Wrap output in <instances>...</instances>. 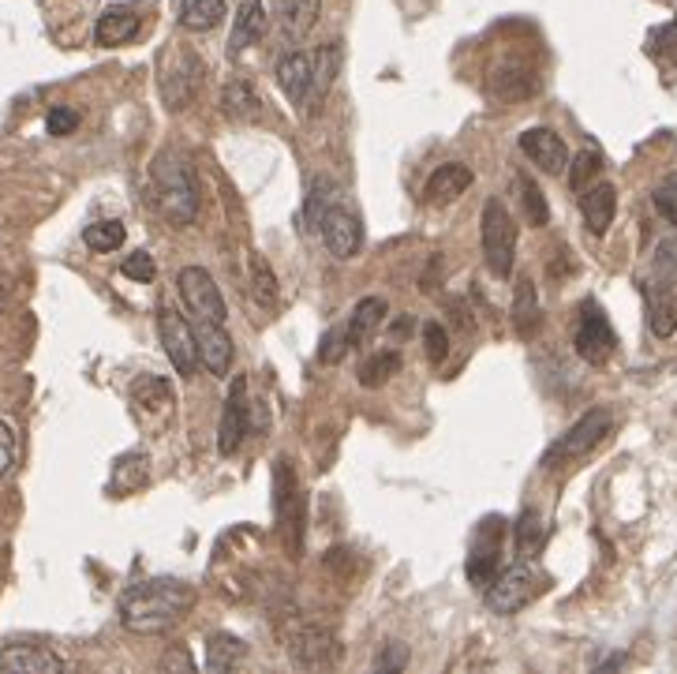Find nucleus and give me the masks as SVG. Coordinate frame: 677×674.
I'll use <instances>...</instances> for the list:
<instances>
[{"instance_id": "obj_1", "label": "nucleus", "mask_w": 677, "mask_h": 674, "mask_svg": "<svg viewBox=\"0 0 677 674\" xmlns=\"http://www.w3.org/2000/svg\"><path fill=\"white\" fill-rule=\"evenodd\" d=\"M191 604H195L191 585H183L177 577H153L120 592L117 615L125 630L139 633V637H153V633H166L177 626Z\"/></svg>"}, {"instance_id": "obj_2", "label": "nucleus", "mask_w": 677, "mask_h": 674, "mask_svg": "<svg viewBox=\"0 0 677 674\" xmlns=\"http://www.w3.org/2000/svg\"><path fill=\"white\" fill-rule=\"evenodd\" d=\"M150 191H153V207L172 225H191L195 214H199V191H195L191 172L177 155H169V150H161V155L153 158Z\"/></svg>"}, {"instance_id": "obj_3", "label": "nucleus", "mask_w": 677, "mask_h": 674, "mask_svg": "<svg viewBox=\"0 0 677 674\" xmlns=\"http://www.w3.org/2000/svg\"><path fill=\"white\" fill-rule=\"evenodd\" d=\"M542 585H547V577L531 566V558H517L512 566L498 569V574L487 581L484 599L490 615H517L520 607H528L531 599L539 596Z\"/></svg>"}, {"instance_id": "obj_4", "label": "nucleus", "mask_w": 677, "mask_h": 674, "mask_svg": "<svg viewBox=\"0 0 677 674\" xmlns=\"http://www.w3.org/2000/svg\"><path fill=\"white\" fill-rule=\"evenodd\" d=\"M610 427H614V413H610V408H603V405L588 408V413H584L566 435L554 438L550 449L542 454V468H561V465H569V462H580L584 454H591V449L610 435Z\"/></svg>"}, {"instance_id": "obj_5", "label": "nucleus", "mask_w": 677, "mask_h": 674, "mask_svg": "<svg viewBox=\"0 0 677 674\" xmlns=\"http://www.w3.org/2000/svg\"><path fill=\"white\" fill-rule=\"evenodd\" d=\"M479 240H484V262L495 278L506 281L517 262V221L506 210L501 199H487L484 225H479Z\"/></svg>"}, {"instance_id": "obj_6", "label": "nucleus", "mask_w": 677, "mask_h": 674, "mask_svg": "<svg viewBox=\"0 0 677 674\" xmlns=\"http://www.w3.org/2000/svg\"><path fill=\"white\" fill-rule=\"evenodd\" d=\"M573 349L584 364L603 367L618 349V334H614L610 319L603 315V308L595 300L580 304V323H577V337H573Z\"/></svg>"}, {"instance_id": "obj_7", "label": "nucleus", "mask_w": 677, "mask_h": 674, "mask_svg": "<svg viewBox=\"0 0 677 674\" xmlns=\"http://www.w3.org/2000/svg\"><path fill=\"white\" fill-rule=\"evenodd\" d=\"M158 337H161V349L177 367V375L183 379H191L195 371H199V345H195V330L191 323L183 319L177 308H169V304H161L158 308Z\"/></svg>"}, {"instance_id": "obj_8", "label": "nucleus", "mask_w": 677, "mask_h": 674, "mask_svg": "<svg viewBox=\"0 0 677 674\" xmlns=\"http://www.w3.org/2000/svg\"><path fill=\"white\" fill-rule=\"evenodd\" d=\"M177 289L188 304L191 319H207V323H225L229 319V308H225L221 285L213 281V274L207 267H183L177 278Z\"/></svg>"}, {"instance_id": "obj_9", "label": "nucleus", "mask_w": 677, "mask_h": 674, "mask_svg": "<svg viewBox=\"0 0 677 674\" xmlns=\"http://www.w3.org/2000/svg\"><path fill=\"white\" fill-rule=\"evenodd\" d=\"M345 656L341 641L326 626H303L289 637V660L300 671H330Z\"/></svg>"}, {"instance_id": "obj_10", "label": "nucleus", "mask_w": 677, "mask_h": 674, "mask_svg": "<svg viewBox=\"0 0 677 674\" xmlns=\"http://www.w3.org/2000/svg\"><path fill=\"white\" fill-rule=\"evenodd\" d=\"M199 83H202V60L195 57V49L172 46L169 65L161 68V79H158L166 106H169L172 112H180L195 95H199Z\"/></svg>"}, {"instance_id": "obj_11", "label": "nucleus", "mask_w": 677, "mask_h": 674, "mask_svg": "<svg viewBox=\"0 0 677 674\" xmlns=\"http://www.w3.org/2000/svg\"><path fill=\"white\" fill-rule=\"evenodd\" d=\"M318 237H322L326 251H330L337 262H348V259H356L364 248V225L348 207L333 202V207L326 210L322 225H318Z\"/></svg>"}, {"instance_id": "obj_12", "label": "nucleus", "mask_w": 677, "mask_h": 674, "mask_svg": "<svg viewBox=\"0 0 677 674\" xmlns=\"http://www.w3.org/2000/svg\"><path fill=\"white\" fill-rule=\"evenodd\" d=\"M251 432V413H248V379L236 375L232 379V390L225 397V408H221V427H218V454L221 457H232L240 449L243 435Z\"/></svg>"}, {"instance_id": "obj_13", "label": "nucleus", "mask_w": 677, "mask_h": 674, "mask_svg": "<svg viewBox=\"0 0 677 674\" xmlns=\"http://www.w3.org/2000/svg\"><path fill=\"white\" fill-rule=\"evenodd\" d=\"M277 517L281 525L289 528V544H292V555L303 551V498L296 492V476H292V465L289 462H277Z\"/></svg>"}, {"instance_id": "obj_14", "label": "nucleus", "mask_w": 677, "mask_h": 674, "mask_svg": "<svg viewBox=\"0 0 677 674\" xmlns=\"http://www.w3.org/2000/svg\"><path fill=\"white\" fill-rule=\"evenodd\" d=\"M520 150L528 155L531 166H539L547 177H561L569 169V147L561 142V136H554L550 128H528L520 131Z\"/></svg>"}, {"instance_id": "obj_15", "label": "nucleus", "mask_w": 677, "mask_h": 674, "mask_svg": "<svg viewBox=\"0 0 677 674\" xmlns=\"http://www.w3.org/2000/svg\"><path fill=\"white\" fill-rule=\"evenodd\" d=\"M191 330H195V345H199V364L221 379L232 367V337L225 330V323L191 319Z\"/></svg>"}, {"instance_id": "obj_16", "label": "nucleus", "mask_w": 677, "mask_h": 674, "mask_svg": "<svg viewBox=\"0 0 677 674\" xmlns=\"http://www.w3.org/2000/svg\"><path fill=\"white\" fill-rule=\"evenodd\" d=\"M498 558H501V517H490L479 525L476 544H471L468 577L476 581L479 588H487V581L498 574Z\"/></svg>"}, {"instance_id": "obj_17", "label": "nucleus", "mask_w": 677, "mask_h": 674, "mask_svg": "<svg viewBox=\"0 0 677 674\" xmlns=\"http://www.w3.org/2000/svg\"><path fill=\"white\" fill-rule=\"evenodd\" d=\"M311 65H315V53H303V49H292L277 60V87L285 90V98L292 101L296 109L307 112V95H311Z\"/></svg>"}, {"instance_id": "obj_18", "label": "nucleus", "mask_w": 677, "mask_h": 674, "mask_svg": "<svg viewBox=\"0 0 677 674\" xmlns=\"http://www.w3.org/2000/svg\"><path fill=\"white\" fill-rule=\"evenodd\" d=\"M0 674H64V660L42 645H4Z\"/></svg>"}, {"instance_id": "obj_19", "label": "nucleus", "mask_w": 677, "mask_h": 674, "mask_svg": "<svg viewBox=\"0 0 677 674\" xmlns=\"http://www.w3.org/2000/svg\"><path fill=\"white\" fill-rule=\"evenodd\" d=\"M580 214L595 237H603V232L610 229L614 214H618V191H614V184L607 180L588 184V188L580 191Z\"/></svg>"}, {"instance_id": "obj_20", "label": "nucleus", "mask_w": 677, "mask_h": 674, "mask_svg": "<svg viewBox=\"0 0 677 674\" xmlns=\"http://www.w3.org/2000/svg\"><path fill=\"white\" fill-rule=\"evenodd\" d=\"M266 34V4L262 0H240L229 34V57H240L243 49L259 46Z\"/></svg>"}, {"instance_id": "obj_21", "label": "nucleus", "mask_w": 677, "mask_h": 674, "mask_svg": "<svg viewBox=\"0 0 677 674\" xmlns=\"http://www.w3.org/2000/svg\"><path fill=\"white\" fill-rule=\"evenodd\" d=\"M341 76V46L337 42H326L322 49L315 53V65H311V95H307V109L318 112L322 101L330 98V90Z\"/></svg>"}, {"instance_id": "obj_22", "label": "nucleus", "mask_w": 677, "mask_h": 674, "mask_svg": "<svg viewBox=\"0 0 677 674\" xmlns=\"http://www.w3.org/2000/svg\"><path fill=\"white\" fill-rule=\"evenodd\" d=\"M471 169L465 166V161H446V166H438L435 172H430L427 180V202H438V207H446V202L460 199L465 191L471 188Z\"/></svg>"}, {"instance_id": "obj_23", "label": "nucleus", "mask_w": 677, "mask_h": 674, "mask_svg": "<svg viewBox=\"0 0 677 674\" xmlns=\"http://www.w3.org/2000/svg\"><path fill=\"white\" fill-rule=\"evenodd\" d=\"M322 16V0H277V23L289 42H303Z\"/></svg>"}, {"instance_id": "obj_24", "label": "nucleus", "mask_w": 677, "mask_h": 674, "mask_svg": "<svg viewBox=\"0 0 677 674\" xmlns=\"http://www.w3.org/2000/svg\"><path fill=\"white\" fill-rule=\"evenodd\" d=\"M136 34H139V12H136V8H125V4L109 8V12H101L98 27H94V42L106 46V49L125 46V42H131Z\"/></svg>"}, {"instance_id": "obj_25", "label": "nucleus", "mask_w": 677, "mask_h": 674, "mask_svg": "<svg viewBox=\"0 0 677 674\" xmlns=\"http://www.w3.org/2000/svg\"><path fill=\"white\" fill-rule=\"evenodd\" d=\"M644 300H648V326L651 334L666 341L677 334V293L674 289H655V285H640Z\"/></svg>"}, {"instance_id": "obj_26", "label": "nucleus", "mask_w": 677, "mask_h": 674, "mask_svg": "<svg viewBox=\"0 0 677 674\" xmlns=\"http://www.w3.org/2000/svg\"><path fill=\"white\" fill-rule=\"evenodd\" d=\"M512 326H517L520 337H536L542 326V308H539V296H536V281L520 278L517 293H512Z\"/></svg>"}, {"instance_id": "obj_27", "label": "nucleus", "mask_w": 677, "mask_h": 674, "mask_svg": "<svg viewBox=\"0 0 677 674\" xmlns=\"http://www.w3.org/2000/svg\"><path fill=\"white\" fill-rule=\"evenodd\" d=\"M389 311V304L382 300V296H364L360 304H356L352 319H348V341L352 345H367L375 337V330L382 326Z\"/></svg>"}, {"instance_id": "obj_28", "label": "nucleus", "mask_w": 677, "mask_h": 674, "mask_svg": "<svg viewBox=\"0 0 677 674\" xmlns=\"http://www.w3.org/2000/svg\"><path fill=\"white\" fill-rule=\"evenodd\" d=\"M221 109H225V117L248 125V120H259L262 117V98H259V90H255L251 83L236 79V83H229V87L221 90Z\"/></svg>"}, {"instance_id": "obj_29", "label": "nucleus", "mask_w": 677, "mask_h": 674, "mask_svg": "<svg viewBox=\"0 0 677 674\" xmlns=\"http://www.w3.org/2000/svg\"><path fill=\"white\" fill-rule=\"evenodd\" d=\"M150 476V457L136 449V454H125L117 457V465H112V479H109V492L112 495H131L139 492L142 484H147Z\"/></svg>"}, {"instance_id": "obj_30", "label": "nucleus", "mask_w": 677, "mask_h": 674, "mask_svg": "<svg viewBox=\"0 0 677 674\" xmlns=\"http://www.w3.org/2000/svg\"><path fill=\"white\" fill-rule=\"evenodd\" d=\"M225 19V0H180V27L191 34H207Z\"/></svg>"}, {"instance_id": "obj_31", "label": "nucleus", "mask_w": 677, "mask_h": 674, "mask_svg": "<svg viewBox=\"0 0 677 674\" xmlns=\"http://www.w3.org/2000/svg\"><path fill=\"white\" fill-rule=\"evenodd\" d=\"M131 402L147 413H161V408L172 405V383L166 375H142V379L131 383Z\"/></svg>"}, {"instance_id": "obj_32", "label": "nucleus", "mask_w": 677, "mask_h": 674, "mask_svg": "<svg viewBox=\"0 0 677 674\" xmlns=\"http://www.w3.org/2000/svg\"><path fill=\"white\" fill-rule=\"evenodd\" d=\"M248 656V645L232 633H213L207 641V667L210 671H232L236 663Z\"/></svg>"}, {"instance_id": "obj_33", "label": "nucleus", "mask_w": 677, "mask_h": 674, "mask_svg": "<svg viewBox=\"0 0 677 674\" xmlns=\"http://www.w3.org/2000/svg\"><path fill=\"white\" fill-rule=\"evenodd\" d=\"M248 274H251V281H248L251 285V296L262 304L266 311H273L277 308V296H281V293H277V278H273L270 262H266L259 251L248 255Z\"/></svg>"}, {"instance_id": "obj_34", "label": "nucleus", "mask_w": 677, "mask_h": 674, "mask_svg": "<svg viewBox=\"0 0 677 674\" xmlns=\"http://www.w3.org/2000/svg\"><path fill=\"white\" fill-rule=\"evenodd\" d=\"M542 544H547V525H542L539 509H525L517 517V555L520 558H536Z\"/></svg>"}, {"instance_id": "obj_35", "label": "nucleus", "mask_w": 677, "mask_h": 674, "mask_svg": "<svg viewBox=\"0 0 677 674\" xmlns=\"http://www.w3.org/2000/svg\"><path fill=\"white\" fill-rule=\"evenodd\" d=\"M337 202V184L330 177H315L311 188H307V202H303V218L311 229H318L326 218V210H330Z\"/></svg>"}, {"instance_id": "obj_36", "label": "nucleus", "mask_w": 677, "mask_h": 674, "mask_svg": "<svg viewBox=\"0 0 677 674\" xmlns=\"http://www.w3.org/2000/svg\"><path fill=\"white\" fill-rule=\"evenodd\" d=\"M512 188L520 191V207H525V221L531 225V229H542V225L550 221V207H547V199H542V191H539V184L525 177L520 172L517 180H512Z\"/></svg>"}, {"instance_id": "obj_37", "label": "nucleus", "mask_w": 677, "mask_h": 674, "mask_svg": "<svg viewBox=\"0 0 677 674\" xmlns=\"http://www.w3.org/2000/svg\"><path fill=\"white\" fill-rule=\"evenodd\" d=\"M644 285H655V289H677V237L663 240L659 248H655L651 278Z\"/></svg>"}, {"instance_id": "obj_38", "label": "nucleus", "mask_w": 677, "mask_h": 674, "mask_svg": "<svg viewBox=\"0 0 677 674\" xmlns=\"http://www.w3.org/2000/svg\"><path fill=\"white\" fill-rule=\"evenodd\" d=\"M125 240H128L125 221H94L83 229V244L90 251H117L125 248Z\"/></svg>"}, {"instance_id": "obj_39", "label": "nucleus", "mask_w": 677, "mask_h": 674, "mask_svg": "<svg viewBox=\"0 0 677 674\" xmlns=\"http://www.w3.org/2000/svg\"><path fill=\"white\" fill-rule=\"evenodd\" d=\"M397 371H401V356H397V353H375L371 360L360 367V386H367V390H378V386L394 379Z\"/></svg>"}, {"instance_id": "obj_40", "label": "nucleus", "mask_w": 677, "mask_h": 674, "mask_svg": "<svg viewBox=\"0 0 677 674\" xmlns=\"http://www.w3.org/2000/svg\"><path fill=\"white\" fill-rule=\"evenodd\" d=\"M352 349V341H348V326H330V330L322 334V341H318V360L326 367L341 364L345 353Z\"/></svg>"}, {"instance_id": "obj_41", "label": "nucleus", "mask_w": 677, "mask_h": 674, "mask_svg": "<svg viewBox=\"0 0 677 674\" xmlns=\"http://www.w3.org/2000/svg\"><path fill=\"white\" fill-rule=\"evenodd\" d=\"M603 172V155L599 150H584V155L573 158V172H569V188L573 191H584L591 184V177Z\"/></svg>"}, {"instance_id": "obj_42", "label": "nucleus", "mask_w": 677, "mask_h": 674, "mask_svg": "<svg viewBox=\"0 0 677 674\" xmlns=\"http://www.w3.org/2000/svg\"><path fill=\"white\" fill-rule=\"evenodd\" d=\"M424 353H427L430 364H442L446 356H449V334H446L442 323L430 319V323L424 326Z\"/></svg>"}, {"instance_id": "obj_43", "label": "nucleus", "mask_w": 677, "mask_h": 674, "mask_svg": "<svg viewBox=\"0 0 677 674\" xmlns=\"http://www.w3.org/2000/svg\"><path fill=\"white\" fill-rule=\"evenodd\" d=\"M120 274L139 285H150L153 274H158V267H153V255L150 251H131L125 262H120Z\"/></svg>"}, {"instance_id": "obj_44", "label": "nucleus", "mask_w": 677, "mask_h": 674, "mask_svg": "<svg viewBox=\"0 0 677 674\" xmlns=\"http://www.w3.org/2000/svg\"><path fill=\"white\" fill-rule=\"evenodd\" d=\"M651 199H655V210H659L663 218L677 229V172H674V177H666L659 188H655Z\"/></svg>"}, {"instance_id": "obj_45", "label": "nucleus", "mask_w": 677, "mask_h": 674, "mask_svg": "<svg viewBox=\"0 0 677 674\" xmlns=\"http://www.w3.org/2000/svg\"><path fill=\"white\" fill-rule=\"evenodd\" d=\"M46 128H49V136L64 139L79 128V112L68 109V106H53V109H49V117H46Z\"/></svg>"}, {"instance_id": "obj_46", "label": "nucleus", "mask_w": 677, "mask_h": 674, "mask_svg": "<svg viewBox=\"0 0 677 674\" xmlns=\"http://www.w3.org/2000/svg\"><path fill=\"white\" fill-rule=\"evenodd\" d=\"M378 671H405L408 667V645L405 641H386V648L375 660Z\"/></svg>"}, {"instance_id": "obj_47", "label": "nucleus", "mask_w": 677, "mask_h": 674, "mask_svg": "<svg viewBox=\"0 0 677 674\" xmlns=\"http://www.w3.org/2000/svg\"><path fill=\"white\" fill-rule=\"evenodd\" d=\"M16 454H19V443H16V432L8 420H0V479L16 468Z\"/></svg>"}, {"instance_id": "obj_48", "label": "nucleus", "mask_w": 677, "mask_h": 674, "mask_svg": "<svg viewBox=\"0 0 677 674\" xmlns=\"http://www.w3.org/2000/svg\"><path fill=\"white\" fill-rule=\"evenodd\" d=\"M655 42H663V57H670L674 65H677V19H674L670 27L655 30Z\"/></svg>"}, {"instance_id": "obj_49", "label": "nucleus", "mask_w": 677, "mask_h": 674, "mask_svg": "<svg viewBox=\"0 0 677 674\" xmlns=\"http://www.w3.org/2000/svg\"><path fill=\"white\" fill-rule=\"evenodd\" d=\"M621 663H625V656H610V660H603V663H599V667H603V671H607V667H621Z\"/></svg>"}, {"instance_id": "obj_50", "label": "nucleus", "mask_w": 677, "mask_h": 674, "mask_svg": "<svg viewBox=\"0 0 677 674\" xmlns=\"http://www.w3.org/2000/svg\"><path fill=\"white\" fill-rule=\"evenodd\" d=\"M4 304H8V285H4V278H0V311H4Z\"/></svg>"}]
</instances>
